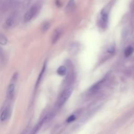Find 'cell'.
<instances>
[{"label": "cell", "instance_id": "obj_1", "mask_svg": "<svg viewBox=\"0 0 134 134\" xmlns=\"http://www.w3.org/2000/svg\"><path fill=\"white\" fill-rule=\"evenodd\" d=\"M73 88L71 86H69L61 92L59 96L57 102V104L59 107L62 106L66 102L70 97Z\"/></svg>", "mask_w": 134, "mask_h": 134}, {"label": "cell", "instance_id": "obj_2", "mask_svg": "<svg viewBox=\"0 0 134 134\" xmlns=\"http://www.w3.org/2000/svg\"><path fill=\"white\" fill-rule=\"evenodd\" d=\"M40 9V6L38 4H35L31 6L29 9L26 12L24 17V20L25 23L30 21L38 13Z\"/></svg>", "mask_w": 134, "mask_h": 134}, {"label": "cell", "instance_id": "obj_3", "mask_svg": "<svg viewBox=\"0 0 134 134\" xmlns=\"http://www.w3.org/2000/svg\"><path fill=\"white\" fill-rule=\"evenodd\" d=\"M17 17V13L16 12L12 13L6 19L5 21V26L7 28L13 27L15 24Z\"/></svg>", "mask_w": 134, "mask_h": 134}, {"label": "cell", "instance_id": "obj_4", "mask_svg": "<svg viewBox=\"0 0 134 134\" xmlns=\"http://www.w3.org/2000/svg\"><path fill=\"white\" fill-rule=\"evenodd\" d=\"M108 14L104 11L102 12L101 14L100 19L99 20V24L102 28H105L106 27L108 21Z\"/></svg>", "mask_w": 134, "mask_h": 134}, {"label": "cell", "instance_id": "obj_5", "mask_svg": "<svg viewBox=\"0 0 134 134\" xmlns=\"http://www.w3.org/2000/svg\"><path fill=\"white\" fill-rule=\"evenodd\" d=\"M79 44L77 42H72L69 46V51L71 54H75L79 50Z\"/></svg>", "mask_w": 134, "mask_h": 134}, {"label": "cell", "instance_id": "obj_6", "mask_svg": "<svg viewBox=\"0 0 134 134\" xmlns=\"http://www.w3.org/2000/svg\"><path fill=\"white\" fill-rule=\"evenodd\" d=\"M15 87V86L14 83H11L8 86L6 91V95L8 98L11 99L13 98L14 94Z\"/></svg>", "mask_w": 134, "mask_h": 134}, {"label": "cell", "instance_id": "obj_7", "mask_svg": "<svg viewBox=\"0 0 134 134\" xmlns=\"http://www.w3.org/2000/svg\"><path fill=\"white\" fill-rule=\"evenodd\" d=\"M60 35H61V31L59 29H55L53 31L52 35V37H51V41L53 43H55L58 40V39L60 38Z\"/></svg>", "mask_w": 134, "mask_h": 134}, {"label": "cell", "instance_id": "obj_8", "mask_svg": "<svg viewBox=\"0 0 134 134\" xmlns=\"http://www.w3.org/2000/svg\"><path fill=\"white\" fill-rule=\"evenodd\" d=\"M9 115V110L7 107H5L4 110L2 111L1 116H0V120L2 121H5L8 117Z\"/></svg>", "mask_w": 134, "mask_h": 134}, {"label": "cell", "instance_id": "obj_9", "mask_svg": "<svg viewBox=\"0 0 134 134\" xmlns=\"http://www.w3.org/2000/svg\"><path fill=\"white\" fill-rule=\"evenodd\" d=\"M103 81H104V80H102V81L98 82V83H96L95 84L93 85L90 88V91L91 92V93H95V92H97V91L98 90V89L99 88L101 84L102 83V82H103Z\"/></svg>", "mask_w": 134, "mask_h": 134}, {"label": "cell", "instance_id": "obj_10", "mask_svg": "<svg viewBox=\"0 0 134 134\" xmlns=\"http://www.w3.org/2000/svg\"><path fill=\"white\" fill-rule=\"evenodd\" d=\"M46 64H44L42 68V70L41 71V72H40L39 74V76L38 77V79H37V82H36V86H37L40 83V81L42 79V77L43 76V75L44 73V71H45V70H46Z\"/></svg>", "mask_w": 134, "mask_h": 134}, {"label": "cell", "instance_id": "obj_11", "mask_svg": "<svg viewBox=\"0 0 134 134\" xmlns=\"http://www.w3.org/2000/svg\"><path fill=\"white\" fill-rule=\"evenodd\" d=\"M57 72L59 75L64 76L65 75V74L66 73V69L65 66H64L63 65L60 66L58 68V69L57 70Z\"/></svg>", "mask_w": 134, "mask_h": 134}, {"label": "cell", "instance_id": "obj_12", "mask_svg": "<svg viewBox=\"0 0 134 134\" xmlns=\"http://www.w3.org/2000/svg\"><path fill=\"white\" fill-rule=\"evenodd\" d=\"M134 51V49L131 46H129L127 47L124 51V54L126 57L130 56Z\"/></svg>", "mask_w": 134, "mask_h": 134}, {"label": "cell", "instance_id": "obj_13", "mask_svg": "<svg viewBox=\"0 0 134 134\" xmlns=\"http://www.w3.org/2000/svg\"><path fill=\"white\" fill-rule=\"evenodd\" d=\"M8 42L7 37L5 35L2 33H0V44L3 46L6 45Z\"/></svg>", "mask_w": 134, "mask_h": 134}, {"label": "cell", "instance_id": "obj_14", "mask_svg": "<svg viewBox=\"0 0 134 134\" xmlns=\"http://www.w3.org/2000/svg\"><path fill=\"white\" fill-rule=\"evenodd\" d=\"M74 6V0H69L66 6V10L69 11L71 10Z\"/></svg>", "mask_w": 134, "mask_h": 134}, {"label": "cell", "instance_id": "obj_15", "mask_svg": "<svg viewBox=\"0 0 134 134\" xmlns=\"http://www.w3.org/2000/svg\"><path fill=\"white\" fill-rule=\"evenodd\" d=\"M50 27V24L48 22L44 23L41 26V31L43 32H46Z\"/></svg>", "mask_w": 134, "mask_h": 134}, {"label": "cell", "instance_id": "obj_16", "mask_svg": "<svg viewBox=\"0 0 134 134\" xmlns=\"http://www.w3.org/2000/svg\"><path fill=\"white\" fill-rule=\"evenodd\" d=\"M7 7V4L4 0H0V11L4 10Z\"/></svg>", "mask_w": 134, "mask_h": 134}, {"label": "cell", "instance_id": "obj_17", "mask_svg": "<svg viewBox=\"0 0 134 134\" xmlns=\"http://www.w3.org/2000/svg\"><path fill=\"white\" fill-rule=\"evenodd\" d=\"M75 116L74 115H71L70 116H69L67 119H66V121L68 122H71L73 121H74L75 119Z\"/></svg>", "mask_w": 134, "mask_h": 134}, {"label": "cell", "instance_id": "obj_18", "mask_svg": "<svg viewBox=\"0 0 134 134\" xmlns=\"http://www.w3.org/2000/svg\"><path fill=\"white\" fill-rule=\"evenodd\" d=\"M115 47H114V46H110V47L108 48V49H107L108 52L109 53H111V54L115 52Z\"/></svg>", "mask_w": 134, "mask_h": 134}, {"label": "cell", "instance_id": "obj_19", "mask_svg": "<svg viewBox=\"0 0 134 134\" xmlns=\"http://www.w3.org/2000/svg\"><path fill=\"white\" fill-rule=\"evenodd\" d=\"M56 5L58 6H60L61 5V3H60V1L59 0H57L56 1Z\"/></svg>", "mask_w": 134, "mask_h": 134}]
</instances>
